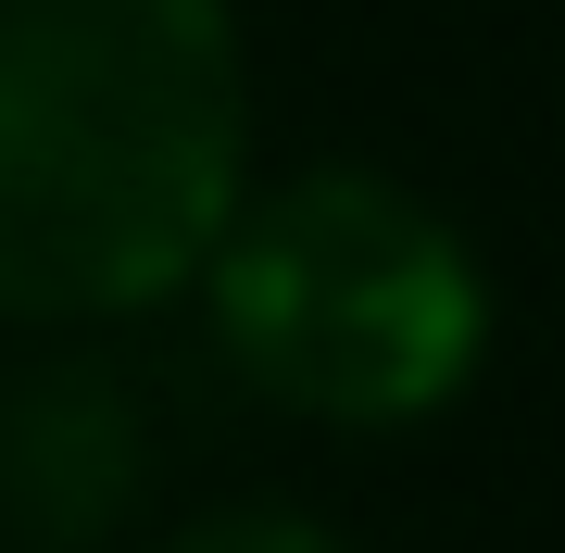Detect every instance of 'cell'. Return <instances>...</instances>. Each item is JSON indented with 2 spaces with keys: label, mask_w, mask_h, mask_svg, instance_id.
<instances>
[{
  "label": "cell",
  "mask_w": 565,
  "mask_h": 553,
  "mask_svg": "<svg viewBox=\"0 0 565 553\" xmlns=\"http://www.w3.org/2000/svg\"><path fill=\"white\" fill-rule=\"evenodd\" d=\"M151 390L102 328H25L0 365V541L13 553H102L151 515Z\"/></svg>",
  "instance_id": "cell-3"
},
{
  "label": "cell",
  "mask_w": 565,
  "mask_h": 553,
  "mask_svg": "<svg viewBox=\"0 0 565 553\" xmlns=\"http://www.w3.org/2000/svg\"><path fill=\"white\" fill-rule=\"evenodd\" d=\"M239 189V0H0V328H139L189 302Z\"/></svg>",
  "instance_id": "cell-1"
},
{
  "label": "cell",
  "mask_w": 565,
  "mask_h": 553,
  "mask_svg": "<svg viewBox=\"0 0 565 553\" xmlns=\"http://www.w3.org/2000/svg\"><path fill=\"white\" fill-rule=\"evenodd\" d=\"M151 553H364V541L302 491H226V503H189Z\"/></svg>",
  "instance_id": "cell-4"
},
{
  "label": "cell",
  "mask_w": 565,
  "mask_h": 553,
  "mask_svg": "<svg viewBox=\"0 0 565 553\" xmlns=\"http://www.w3.org/2000/svg\"><path fill=\"white\" fill-rule=\"evenodd\" d=\"M189 302L239 390L340 440L440 428L503 340V289H490V252L465 240V214H440L415 177L352 164V151L289 177L252 164Z\"/></svg>",
  "instance_id": "cell-2"
}]
</instances>
